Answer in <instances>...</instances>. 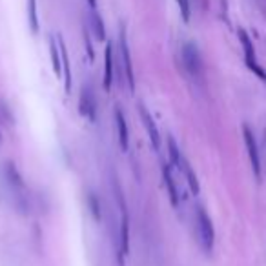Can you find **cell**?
I'll return each mask as SVG.
<instances>
[{
  "label": "cell",
  "instance_id": "4fadbf2b",
  "mask_svg": "<svg viewBox=\"0 0 266 266\" xmlns=\"http://www.w3.org/2000/svg\"><path fill=\"white\" fill-rule=\"evenodd\" d=\"M88 19H90V30L93 33L97 41H104L106 39V28H104V21H102V17L97 13V10H91L90 8V13H88Z\"/></svg>",
  "mask_w": 266,
  "mask_h": 266
},
{
  "label": "cell",
  "instance_id": "30bf717a",
  "mask_svg": "<svg viewBox=\"0 0 266 266\" xmlns=\"http://www.w3.org/2000/svg\"><path fill=\"white\" fill-rule=\"evenodd\" d=\"M161 170H162V179H164L166 191H168V197H170V202H171V206H173V208H177V206H179V188H177L175 179H173L171 164H168V162H162Z\"/></svg>",
  "mask_w": 266,
  "mask_h": 266
},
{
  "label": "cell",
  "instance_id": "6da1fadb",
  "mask_svg": "<svg viewBox=\"0 0 266 266\" xmlns=\"http://www.w3.org/2000/svg\"><path fill=\"white\" fill-rule=\"evenodd\" d=\"M2 175H4V181L8 190L11 191V197H13V204L21 213H30V193H28V186L22 173L19 171L17 164L13 161H6L2 166Z\"/></svg>",
  "mask_w": 266,
  "mask_h": 266
},
{
  "label": "cell",
  "instance_id": "52a82bcc",
  "mask_svg": "<svg viewBox=\"0 0 266 266\" xmlns=\"http://www.w3.org/2000/svg\"><path fill=\"white\" fill-rule=\"evenodd\" d=\"M117 199H119V206H121V255H130V217H128V210H126V202L122 191H117Z\"/></svg>",
  "mask_w": 266,
  "mask_h": 266
},
{
  "label": "cell",
  "instance_id": "ac0fdd59",
  "mask_svg": "<svg viewBox=\"0 0 266 266\" xmlns=\"http://www.w3.org/2000/svg\"><path fill=\"white\" fill-rule=\"evenodd\" d=\"M86 204H88V208H90L91 217H93L97 222L101 221L102 219V206H101V201H99V197H97L93 191H88V195H86Z\"/></svg>",
  "mask_w": 266,
  "mask_h": 266
},
{
  "label": "cell",
  "instance_id": "44dd1931",
  "mask_svg": "<svg viewBox=\"0 0 266 266\" xmlns=\"http://www.w3.org/2000/svg\"><path fill=\"white\" fill-rule=\"evenodd\" d=\"M177 4H179V10H181V17L182 21L188 24L191 19V8H190V0H177Z\"/></svg>",
  "mask_w": 266,
  "mask_h": 266
},
{
  "label": "cell",
  "instance_id": "d6986e66",
  "mask_svg": "<svg viewBox=\"0 0 266 266\" xmlns=\"http://www.w3.org/2000/svg\"><path fill=\"white\" fill-rule=\"evenodd\" d=\"M28 22L33 33H39V13H37V0H28Z\"/></svg>",
  "mask_w": 266,
  "mask_h": 266
},
{
  "label": "cell",
  "instance_id": "7a4b0ae2",
  "mask_svg": "<svg viewBox=\"0 0 266 266\" xmlns=\"http://www.w3.org/2000/svg\"><path fill=\"white\" fill-rule=\"evenodd\" d=\"M195 222H197V233H199V242H201L202 250L210 253L213 250V242H215V230H213V222H211L208 211L202 206L195 208Z\"/></svg>",
  "mask_w": 266,
  "mask_h": 266
},
{
  "label": "cell",
  "instance_id": "cb8c5ba5",
  "mask_svg": "<svg viewBox=\"0 0 266 266\" xmlns=\"http://www.w3.org/2000/svg\"><path fill=\"white\" fill-rule=\"evenodd\" d=\"M91 10H97V0H86Z\"/></svg>",
  "mask_w": 266,
  "mask_h": 266
},
{
  "label": "cell",
  "instance_id": "8fae6325",
  "mask_svg": "<svg viewBox=\"0 0 266 266\" xmlns=\"http://www.w3.org/2000/svg\"><path fill=\"white\" fill-rule=\"evenodd\" d=\"M113 66H115V59H113V44H106V51H104V79H102L104 91H110L111 84H113Z\"/></svg>",
  "mask_w": 266,
  "mask_h": 266
},
{
  "label": "cell",
  "instance_id": "5bb4252c",
  "mask_svg": "<svg viewBox=\"0 0 266 266\" xmlns=\"http://www.w3.org/2000/svg\"><path fill=\"white\" fill-rule=\"evenodd\" d=\"M237 35H239V41H241L242 51H244V62H246V64L257 62V59H255V48H253V42H251L250 35H248V33H246L242 28L237 31Z\"/></svg>",
  "mask_w": 266,
  "mask_h": 266
},
{
  "label": "cell",
  "instance_id": "9c48e42d",
  "mask_svg": "<svg viewBox=\"0 0 266 266\" xmlns=\"http://www.w3.org/2000/svg\"><path fill=\"white\" fill-rule=\"evenodd\" d=\"M113 122H115L119 146H121L122 151H128L130 150V130H128V122H126L121 106H115V110H113Z\"/></svg>",
  "mask_w": 266,
  "mask_h": 266
},
{
  "label": "cell",
  "instance_id": "603a6c76",
  "mask_svg": "<svg viewBox=\"0 0 266 266\" xmlns=\"http://www.w3.org/2000/svg\"><path fill=\"white\" fill-rule=\"evenodd\" d=\"M84 46H86V51H88V59H90V62L95 61V51H93V46H91L90 42V35L84 31Z\"/></svg>",
  "mask_w": 266,
  "mask_h": 266
},
{
  "label": "cell",
  "instance_id": "ba28073f",
  "mask_svg": "<svg viewBox=\"0 0 266 266\" xmlns=\"http://www.w3.org/2000/svg\"><path fill=\"white\" fill-rule=\"evenodd\" d=\"M139 115H141L142 126L148 131V137H150V142L153 146V150L159 151V148H161V135H159V128L155 124V119H153V115H151L150 110L144 104H139Z\"/></svg>",
  "mask_w": 266,
  "mask_h": 266
},
{
  "label": "cell",
  "instance_id": "7c38bea8",
  "mask_svg": "<svg viewBox=\"0 0 266 266\" xmlns=\"http://www.w3.org/2000/svg\"><path fill=\"white\" fill-rule=\"evenodd\" d=\"M59 39V46H61V53H62V75H64V91L70 93L71 91V66H70V57H68V51H66V44L62 41V37H57Z\"/></svg>",
  "mask_w": 266,
  "mask_h": 266
},
{
  "label": "cell",
  "instance_id": "8992f818",
  "mask_svg": "<svg viewBox=\"0 0 266 266\" xmlns=\"http://www.w3.org/2000/svg\"><path fill=\"white\" fill-rule=\"evenodd\" d=\"M242 137H244V144H246V151H248V157H250V164L251 170L255 173L257 179H261V157H259V146H257L255 135L248 124H242Z\"/></svg>",
  "mask_w": 266,
  "mask_h": 266
},
{
  "label": "cell",
  "instance_id": "5b68a950",
  "mask_svg": "<svg viewBox=\"0 0 266 266\" xmlns=\"http://www.w3.org/2000/svg\"><path fill=\"white\" fill-rule=\"evenodd\" d=\"M79 111L84 117L86 121L95 122L97 121V97L93 91V86L82 84L81 88V97H79Z\"/></svg>",
  "mask_w": 266,
  "mask_h": 266
},
{
  "label": "cell",
  "instance_id": "ffe728a7",
  "mask_svg": "<svg viewBox=\"0 0 266 266\" xmlns=\"http://www.w3.org/2000/svg\"><path fill=\"white\" fill-rule=\"evenodd\" d=\"M0 122H4V124H13L11 108L6 104V101H2V99H0Z\"/></svg>",
  "mask_w": 266,
  "mask_h": 266
},
{
  "label": "cell",
  "instance_id": "7402d4cb",
  "mask_svg": "<svg viewBox=\"0 0 266 266\" xmlns=\"http://www.w3.org/2000/svg\"><path fill=\"white\" fill-rule=\"evenodd\" d=\"M246 66H248V70L253 71V73H255V75L259 77V79H261V81H266L264 70H262V68H261L259 64H257V62H251V64H246Z\"/></svg>",
  "mask_w": 266,
  "mask_h": 266
},
{
  "label": "cell",
  "instance_id": "277c9868",
  "mask_svg": "<svg viewBox=\"0 0 266 266\" xmlns=\"http://www.w3.org/2000/svg\"><path fill=\"white\" fill-rule=\"evenodd\" d=\"M181 57H182V64H184L186 71H188L193 79H201L204 66H202L201 51H199L195 42H184L181 50Z\"/></svg>",
  "mask_w": 266,
  "mask_h": 266
},
{
  "label": "cell",
  "instance_id": "d4e9b609",
  "mask_svg": "<svg viewBox=\"0 0 266 266\" xmlns=\"http://www.w3.org/2000/svg\"><path fill=\"white\" fill-rule=\"evenodd\" d=\"M2 141H4V139H2V131H0V146H2Z\"/></svg>",
  "mask_w": 266,
  "mask_h": 266
},
{
  "label": "cell",
  "instance_id": "9a60e30c",
  "mask_svg": "<svg viewBox=\"0 0 266 266\" xmlns=\"http://www.w3.org/2000/svg\"><path fill=\"white\" fill-rule=\"evenodd\" d=\"M50 55H51V66L55 75H62V53H61V46H59V39L50 37Z\"/></svg>",
  "mask_w": 266,
  "mask_h": 266
},
{
  "label": "cell",
  "instance_id": "2e32d148",
  "mask_svg": "<svg viewBox=\"0 0 266 266\" xmlns=\"http://www.w3.org/2000/svg\"><path fill=\"white\" fill-rule=\"evenodd\" d=\"M166 146H168V157H170V164L171 168H179L181 170L182 166V155H181V150H179V146H177V141L173 139V135H168L166 139Z\"/></svg>",
  "mask_w": 266,
  "mask_h": 266
},
{
  "label": "cell",
  "instance_id": "e0dca14e",
  "mask_svg": "<svg viewBox=\"0 0 266 266\" xmlns=\"http://www.w3.org/2000/svg\"><path fill=\"white\" fill-rule=\"evenodd\" d=\"M181 170H182V173H184L186 182H188V186H190L191 193H193V195H199L201 186H199V181H197V175H195V171H193V168H191V164L188 161H182Z\"/></svg>",
  "mask_w": 266,
  "mask_h": 266
},
{
  "label": "cell",
  "instance_id": "3957f363",
  "mask_svg": "<svg viewBox=\"0 0 266 266\" xmlns=\"http://www.w3.org/2000/svg\"><path fill=\"white\" fill-rule=\"evenodd\" d=\"M119 61H121V68L124 71L126 84L130 88V95L135 93V73H133V64H131V53L130 44H128V37H126V28L121 26V33H119Z\"/></svg>",
  "mask_w": 266,
  "mask_h": 266
}]
</instances>
